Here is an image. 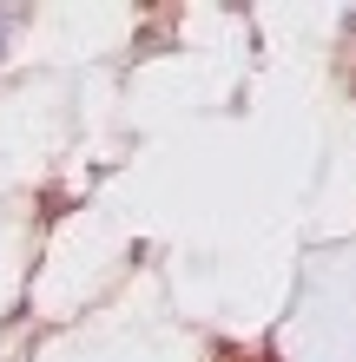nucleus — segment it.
<instances>
[{
	"mask_svg": "<svg viewBox=\"0 0 356 362\" xmlns=\"http://www.w3.org/2000/svg\"><path fill=\"white\" fill-rule=\"evenodd\" d=\"M0 40H7V13H0Z\"/></svg>",
	"mask_w": 356,
	"mask_h": 362,
	"instance_id": "obj_1",
	"label": "nucleus"
}]
</instances>
